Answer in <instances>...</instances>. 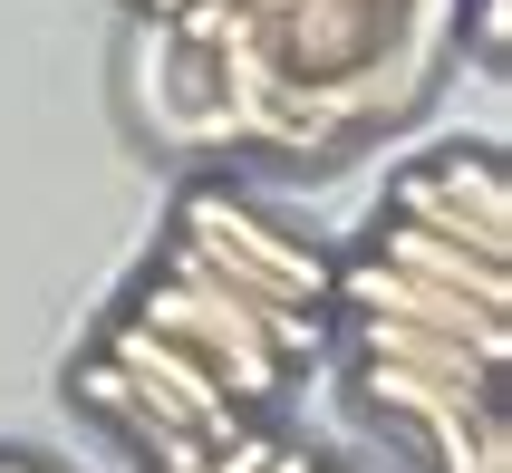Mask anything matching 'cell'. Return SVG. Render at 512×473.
Returning <instances> with one entry per match:
<instances>
[{"label": "cell", "mask_w": 512, "mask_h": 473, "mask_svg": "<svg viewBox=\"0 0 512 473\" xmlns=\"http://www.w3.org/2000/svg\"><path fill=\"white\" fill-rule=\"evenodd\" d=\"M184 10H223V0H145V20H184Z\"/></svg>", "instance_id": "cell-6"}, {"label": "cell", "mask_w": 512, "mask_h": 473, "mask_svg": "<svg viewBox=\"0 0 512 473\" xmlns=\"http://www.w3.org/2000/svg\"><path fill=\"white\" fill-rule=\"evenodd\" d=\"M368 251H377V261H397V271H416V280H435V290H464V300H484V309H512L503 300V261H493V251L435 242V232H416V223H387V213H377Z\"/></svg>", "instance_id": "cell-4"}, {"label": "cell", "mask_w": 512, "mask_h": 473, "mask_svg": "<svg viewBox=\"0 0 512 473\" xmlns=\"http://www.w3.org/2000/svg\"><path fill=\"white\" fill-rule=\"evenodd\" d=\"M310 473H348V464H310Z\"/></svg>", "instance_id": "cell-9"}, {"label": "cell", "mask_w": 512, "mask_h": 473, "mask_svg": "<svg viewBox=\"0 0 512 473\" xmlns=\"http://www.w3.org/2000/svg\"><path fill=\"white\" fill-rule=\"evenodd\" d=\"M0 473H58V464H39V454H0Z\"/></svg>", "instance_id": "cell-8"}, {"label": "cell", "mask_w": 512, "mask_h": 473, "mask_svg": "<svg viewBox=\"0 0 512 473\" xmlns=\"http://www.w3.org/2000/svg\"><path fill=\"white\" fill-rule=\"evenodd\" d=\"M319 464V454H300V445H281V454H271V464H261V473H310Z\"/></svg>", "instance_id": "cell-7"}, {"label": "cell", "mask_w": 512, "mask_h": 473, "mask_svg": "<svg viewBox=\"0 0 512 473\" xmlns=\"http://www.w3.org/2000/svg\"><path fill=\"white\" fill-rule=\"evenodd\" d=\"M387 223H416L435 242H464V251H493L503 261L512 242V174L493 145H445L426 165H406L387 184Z\"/></svg>", "instance_id": "cell-3"}, {"label": "cell", "mask_w": 512, "mask_h": 473, "mask_svg": "<svg viewBox=\"0 0 512 473\" xmlns=\"http://www.w3.org/2000/svg\"><path fill=\"white\" fill-rule=\"evenodd\" d=\"M174 251H184L194 271H213L223 290L261 300V309H319V319H329V261H319L300 232H281L261 203H242L232 184H184V203H174Z\"/></svg>", "instance_id": "cell-2"}, {"label": "cell", "mask_w": 512, "mask_h": 473, "mask_svg": "<svg viewBox=\"0 0 512 473\" xmlns=\"http://www.w3.org/2000/svg\"><path fill=\"white\" fill-rule=\"evenodd\" d=\"M116 319H136V329L174 338V348H194V358L223 377L232 406H271V396H281V377L310 358L319 338H329V319H319V309H261V300H242V290H223L213 271H194L184 251H165V271L145 280Z\"/></svg>", "instance_id": "cell-1"}, {"label": "cell", "mask_w": 512, "mask_h": 473, "mask_svg": "<svg viewBox=\"0 0 512 473\" xmlns=\"http://www.w3.org/2000/svg\"><path fill=\"white\" fill-rule=\"evenodd\" d=\"M271 454H281V435H261V425H242V435H232L223 454H203V464H184V473H261Z\"/></svg>", "instance_id": "cell-5"}, {"label": "cell", "mask_w": 512, "mask_h": 473, "mask_svg": "<svg viewBox=\"0 0 512 473\" xmlns=\"http://www.w3.org/2000/svg\"><path fill=\"white\" fill-rule=\"evenodd\" d=\"M126 10H145V0H126Z\"/></svg>", "instance_id": "cell-10"}]
</instances>
